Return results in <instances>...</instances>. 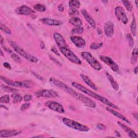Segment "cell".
<instances>
[{"mask_svg":"<svg viewBox=\"0 0 138 138\" xmlns=\"http://www.w3.org/2000/svg\"><path fill=\"white\" fill-rule=\"evenodd\" d=\"M35 96L38 98H56L59 96L58 93L57 92L54 91L52 90H41L36 91L35 93Z\"/></svg>","mask_w":138,"mask_h":138,"instance_id":"cell-8","label":"cell"},{"mask_svg":"<svg viewBox=\"0 0 138 138\" xmlns=\"http://www.w3.org/2000/svg\"><path fill=\"white\" fill-rule=\"evenodd\" d=\"M138 72V67H136L134 69V72L135 73V74H137Z\"/></svg>","mask_w":138,"mask_h":138,"instance_id":"cell-46","label":"cell"},{"mask_svg":"<svg viewBox=\"0 0 138 138\" xmlns=\"http://www.w3.org/2000/svg\"><path fill=\"white\" fill-rule=\"evenodd\" d=\"M59 50L64 56L72 63L78 64V65H80L81 64V60L73 53V52H72L67 47L60 48Z\"/></svg>","mask_w":138,"mask_h":138,"instance_id":"cell-7","label":"cell"},{"mask_svg":"<svg viewBox=\"0 0 138 138\" xmlns=\"http://www.w3.org/2000/svg\"><path fill=\"white\" fill-rule=\"evenodd\" d=\"M3 38L2 37V36H1V44H3Z\"/></svg>","mask_w":138,"mask_h":138,"instance_id":"cell-50","label":"cell"},{"mask_svg":"<svg viewBox=\"0 0 138 138\" xmlns=\"http://www.w3.org/2000/svg\"><path fill=\"white\" fill-rule=\"evenodd\" d=\"M3 66L4 68H5L6 69H7L8 70H11L12 69V67H11L10 65L7 62H5L3 63Z\"/></svg>","mask_w":138,"mask_h":138,"instance_id":"cell-43","label":"cell"},{"mask_svg":"<svg viewBox=\"0 0 138 138\" xmlns=\"http://www.w3.org/2000/svg\"><path fill=\"white\" fill-rule=\"evenodd\" d=\"M126 38L127 39L128 43H129V45L131 48H132L134 45V40L133 39L132 35L130 34H127L126 36Z\"/></svg>","mask_w":138,"mask_h":138,"instance_id":"cell-35","label":"cell"},{"mask_svg":"<svg viewBox=\"0 0 138 138\" xmlns=\"http://www.w3.org/2000/svg\"><path fill=\"white\" fill-rule=\"evenodd\" d=\"M10 102V97L8 95H5L2 96L0 98V103H4L7 104Z\"/></svg>","mask_w":138,"mask_h":138,"instance_id":"cell-33","label":"cell"},{"mask_svg":"<svg viewBox=\"0 0 138 138\" xmlns=\"http://www.w3.org/2000/svg\"><path fill=\"white\" fill-rule=\"evenodd\" d=\"M1 108H2V107H3V108H4V109H8V108H7V107H6V106H3L2 104H1Z\"/></svg>","mask_w":138,"mask_h":138,"instance_id":"cell-49","label":"cell"},{"mask_svg":"<svg viewBox=\"0 0 138 138\" xmlns=\"http://www.w3.org/2000/svg\"><path fill=\"white\" fill-rule=\"evenodd\" d=\"M97 127L98 129H99L100 130L104 131V130H106V126L103 124H98L97 125Z\"/></svg>","mask_w":138,"mask_h":138,"instance_id":"cell-40","label":"cell"},{"mask_svg":"<svg viewBox=\"0 0 138 138\" xmlns=\"http://www.w3.org/2000/svg\"><path fill=\"white\" fill-rule=\"evenodd\" d=\"M137 49L136 48H135L132 53V57H131V64L134 65L136 64L137 61V57H138V53H137Z\"/></svg>","mask_w":138,"mask_h":138,"instance_id":"cell-25","label":"cell"},{"mask_svg":"<svg viewBox=\"0 0 138 138\" xmlns=\"http://www.w3.org/2000/svg\"><path fill=\"white\" fill-rule=\"evenodd\" d=\"M100 59L102 62L105 63L113 71L118 72L119 71V68L118 65L110 57L106 56H100Z\"/></svg>","mask_w":138,"mask_h":138,"instance_id":"cell-11","label":"cell"},{"mask_svg":"<svg viewBox=\"0 0 138 138\" xmlns=\"http://www.w3.org/2000/svg\"><path fill=\"white\" fill-rule=\"evenodd\" d=\"M82 57L90 64V66L97 71H100L102 69L101 64L89 52L84 51L81 54Z\"/></svg>","mask_w":138,"mask_h":138,"instance_id":"cell-6","label":"cell"},{"mask_svg":"<svg viewBox=\"0 0 138 138\" xmlns=\"http://www.w3.org/2000/svg\"><path fill=\"white\" fill-rule=\"evenodd\" d=\"M9 43H10V45L13 48L14 50L17 53L19 54L20 56L24 58L25 59H27L31 62L32 63H37L38 62V59L36 57L31 55L30 54L26 52L25 50H24L23 49H22L20 46H18L15 42L13 41H9Z\"/></svg>","mask_w":138,"mask_h":138,"instance_id":"cell-5","label":"cell"},{"mask_svg":"<svg viewBox=\"0 0 138 138\" xmlns=\"http://www.w3.org/2000/svg\"><path fill=\"white\" fill-rule=\"evenodd\" d=\"M82 15H83L85 20L87 22V23L93 27L95 28L96 26V23L95 21L93 19L92 17L89 14V13L85 10V9H82L81 11Z\"/></svg>","mask_w":138,"mask_h":138,"instance_id":"cell-20","label":"cell"},{"mask_svg":"<svg viewBox=\"0 0 138 138\" xmlns=\"http://www.w3.org/2000/svg\"><path fill=\"white\" fill-rule=\"evenodd\" d=\"M30 104L29 103H24V104H23L22 105V106L21 107V110L22 111H25V110H26L27 109H28V108L30 107Z\"/></svg>","mask_w":138,"mask_h":138,"instance_id":"cell-37","label":"cell"},{"mask_svg":"<svg viewBox=\"0 0 138 138\" xmlns=\"http://www.w3.org/2000/svg\"><path fill=\"white\" fill-rule=\"evenodd\" d=\"M15 12L18 15L25 16H30L35 13L31 8L25 5L17 8L15 10Z\"/></svg>","mask_w":138,"mask_h":138,"instance_id":"cell-12","label":"cell"},{"mask_svg":"<svg viewBox=\"0 0 138 138\" xmlns=\"http://www.w3.org/2000/svg\"><path fill=\"white\" fill-rule=\"evenodd\" d=\"M2 90L8 93H16V92L18 91V90L17 89H15L13 87H12L10 86H4V85H2Z\"/></svg>","mask_w":138,"mask_h":138,"instance_id":"cell-27","label":"cell"},{"mask_svg":"<svg viewBox=\"0 0 138 138\" xmlns=\"http://www.w3.org/2000/svg\"><path fill=\"white\" fill-rule=\"evenodd\" d=\"M131 31L133 36H136V21H135V18L134 16L133 18V20L132 22V23L131 24Z\"/></svg>","mask_w":138,"mask_h":138,"instance_id":"cell-26","label":"cell"},{"mask_svg":"<svg viewBox=\"0 0 138 138\" xmlns=\"http://www.w3.org/2000/svg\"><path fill=\"white\" fill-rule=\"evenodd\" d=\"M122 2L128 12H132L133 10V5L130 1H123Z\"/></svg>","mask_w":138,"mask_h":138,"instance_id":"cell-32","label":"cell"},{"mask_svg":"<svg viewBox=\"0 0 138 138\" xmlns=\"http://www.w3.org/2000/svg\"><path fill=\"white\" fill-rule=\"evenodd\" d=\"M84 32V28L82 26L75 27L72 30V33L73 34H81Z\"/></svg>","mask_w":138,"mask_h":138,"instance_id":"cell-30","label":"cell"},{"mask_svg":"<svg viewBox=\"0 0 138 138\" xmlns=\"http://www.w3.org/2000/svg\"><path fill=\"white\" fill-rule=\"evenodd\" d=\"M118 124L119 126L122 127V129L128 134V136H129L130 137L134 138L137 137L136 133L133 130H132L131 128L128 127V126H127L126 125H125V124H123L121 122H118Z\"/></svg>","mask_w":138,"mask_h":138,"instance_id":"cell-19","label":"cell"},{"mask_svg":"<svg viewBox=\"0 0 138 138\" xmlns=\"http://www.w3.org/2000/svg\"><path fill=\"white\" fill-rule=\"evenodd\" d=\"M69 23L76 27L82 26V23L81 20L77 17H72L69 20Z\"/></svg>","mask_w":138,"mask_h":138,"instance_id":"cell-23","label":"cell"},{"mask_svg":"<svg viewBox=\"0 0 138 138\" xmlns=\"http://www.w3.org/2000/svg\"><path fill=\"white\" fill-rule=\"evenodd\" d=\"M69 5L70 11L77 10L80 6V3L79 1H76V0H71L69 2Z\"/></svg>","mask_w":138,"mask_h":138,"instance_id":"cell-24","label":"cell"},{"mask_svg":"<svg viewBox=\"0 0 138 138\" xmlns=\"http://www.w3.org/2000/svg\"><path fill=\"white\" fill-rule=\"evenodd\" d=\"M58 9L59 12H63L64 10V8L62 4H60L58 7Z\"/></svg>","mask_w":138,"mask_h":138,"instance_id":"cell-44","label":"cell"},{"mask_svg":"<svg viewBox=\"0 0 138 138\" xmlns=\"http://www.w3.org/2000/svg\"><path fill=\"white\" fill-rule=\"evenodd\" d=\"M70 15L71 16H73V17H75V16H77L79 15V12L77 10H72L70 12Z\"/></svg>","mask_w":138,"mask_h":138,"instance_id":"cell-41","label":"cell"},{"mask_svg":"<svg viewBox=\"0 0 138 138\" xmlns=\"http://www.w3.org/2000/svg\"><path fill=\"white\" fill-rule=\"evenodd\" d=\"M21 133L18 130H1L0 131V137H9L15 136Z\"/></svg>","mask_w":138,"mask_h":138,"instance_id":"cell-15","label":"cell"},{"mask_svg":"<svg viewBox=\"0 0 138 138\" xmlns=\"http://www.w3.org/2000/svg\"><path fill=\"white\" fill-rule=\"evenodd\" d=\"M49 57H50V59H51L53 62H54L55 64H56V65H59V66H62V63H61L59 60H58L57 59H56L55 58H54V57H52V56H50Z\"/></svg>","mask_w":138,"mask_h":138,"instance_id":"cell-38","label":"cell"},{"mask_svg":"<svg viewBox=\"0 0 138 138\" xmlns=\"http://www.w3.org/2000/svg\"><path fill=\"white\" fill-rule=\"evenodd\" d=\"M49 81L51 84L55 85L58 88L63 90L64 91L66 92L67 93L70 95L72 97L75 98L77 100L80 101L81 102H82L87 107L92 108H95L96 107V104L94 101L85 96L84 95H82L78 92H77L75 90L71 88L65 84H64L62 81L53 78H50Z\"/></svg>","mask_w":138,"mask_h":138,"instance_id":"cell-1","label":"cell"},{"mask_svg":"<svg viewBox=\"0 0 138 138\" xmlns=\"http://www.w3.org/2000/svg\"><path fill=\"white\" fill-rule=\"evenodd\" d=\"M51 51L55 54H56L57 56H60V53L58 51V50L56 49V48H54V47H52V49H51Z\"/></svg>","mask_w":138,"mask_h":138,"instance_id":"cell-42","label":"cell"},{"mask_svg":"<svg viewBox=\"0 0 138 138\" xmlns=\"http://www.w3.org/2000/svg\"><path fill=\"white\" fill-rule=\"evenodd\" d=\"M114 12L115 15L119 21H120L124 24H126L128 22V20L125 10L123 7L120 6L117 7L115 8Z\"/></svg>","mask_w":138,"mask_h":138,"instance_id":"cell-9","label":"cell"},{"mask_svg":"<svg viewBox=\"0 0 138 138\" xmlns=\"http://www.w3.org/2000/svg\"><path fill=\"white\" fill-rule=\"evenodd\" d=\"M23 99L25 102H29L32 99V96L30 95H25L23 97Z\"/></svg>","mask_w":138,"mask_h":138,"instance_id":"cell-39","label":"cell"},{"mask_svg":"<svg viewBox=\"0 0 138 138\" xmlns=\"http://www.w3.org/2000/svg\"><path fill=\"white\" fill-rule=\"evenodd\" d=\"M106 109L107 111H108L110 113L112 114L113 115L115 116L116 117L118 118L119 119H121V120H122L123 121L125 122L126 123H127L128 124H131V123L128 120L127 118L125 117V116H124V115H123L122 114H121L120 113L117 112L116 111H115V110H114L112 108L109 107H106Z\"/></svg>","mask_w":138,"mask_h":138,"instance_id":"cell-18","label":"cell"},{"mask_svg":"<svg viewBox=\"0 0 138 138\" xmlns=\"http://www.w3.org/2000/svg\"><path fill=\"white\" fill-rule=\"evenodd\" d=\"M33 73V74L37 77V78L38 79H42V80H43V77H42L41 76H40V75H38V74H37V73H35V72H32Z\"/></svg>","mask_w":138,"mask_h":138,"instance_id":"cell-45","label":"cell"},{"mask_svg":"<svg viewBox=\"0 0 138 138\" xmlns=\"http://www.w3.org/2000/svg\"><path fill=\"white\" fill-rule=\"evenodd\" d=\"M34 137H43V135H38V136H35Z\"/></svg>","mask_w":138,"mask_h":138,"instance_id":"cell-51","label":"cell"},{"mask_svg":"<svg viewBox=\"0 0 138 138\" xmlns=\"http://www.w3.org/2000/svg\"><path fill=\"white\" fill-rule=\"evenodd\" d=\"M40 21L44 24L51 26H60L63 24V22L60 21L48 18H41L40 19Z\"/></svg>","mask_w":138,"mask_h":138,"instance_id":"cell-17","label":"cell"},{"mask_svg":"<svg viewBox=\"0 0 138 138\" xmlns=\"http://www.w3.org/2000/svg\"><path fill=\"white\" fill-rule=\"evenodd\" d=\"M104 32L106 36L111 37L114 34V24L111 22H107L104 25Z\"/></svg>","mask_w":138,"mask_h":138,"instance_id":"cell-16","label":"cell"},{"mask_svg":"<svg viewBox=\"0 0 138 138\" xmlns=\"http://www.w3.org/2000/svg\"><path fill=\"white\" fill-rule=\"evenodd\" d=\"M53 38L56 42L58 47L60 48L67 47V45L65 39L58 32H54L53 34Z\"/></svg>","mask_w":138,"mask_h":138,"instance_id":"cell-14","label":"cell"},{"mask_svg":"<svg viewBox=\"0 0 138 138\" xmlns=\"http://www.w3.org/2000/svg\"><path fill=\"white\" fill-rule=\"evenodd\" d=\"M80 77L81 79L85 82V83L87 84L89 86H90L91 88H92L94 90H97L98 89L96 84L90 79V78L88 76L81 74L80 75Z\"/></svg>","mask_w":138,"mask_h":138,"instance_id":"cell-21","label":"cell"},{"mask_svg":"<svg viewBox=\"0 0 138 138\" xmlns=\"http://www.w3.org/2000/svg\"><path fill=\"white\" fill-rule=\"evenodd\" d=\"M12 97H13L14 98L13 103L14 104H17V103H20L21 102H22V100L23 99V97L19 94L14 93L12 95Z\"/></svg>","mask_w":138,"mask_h":138,"instance_id":"cell-29","label":"cell"},{"mask_svg":"<svg viewBox=\"0 0 138 138\" xmlns=\"http://www.w3.org/2000/svg\"><path fill=\"white\" fill-rule=\"evenodd\" d=\"M35 10L40 12H44L46 10V7L42 4H36L34 6Z\"/></svg>","mask_w":138,"mask_h":138,"instance_id":"cell-28","label":"cell"},{"mask_svg":"<svg viewBox=\"0 0 138 138\" xmlns=\"http://www.w3.org/2000/svg\"><path fill=\"white\" fill-rule=\"evenodd\" d=\"M11 57L17 63H21V60L20 57L17 55L16 53H12L11 54Z\"/></svg>","mask_w":138,"mask_h":138,"instance_id":"cell-36","label":"cell"},{"mask_svg":"<svg viewBox=\"0 0 138 138\" xmlns=\"http://www.w3.org/2000/svg\"><path fill=\"white\" fill-rule=\"evenodd\" d=\"M103 45V43H93L90 45V49H93V50H97L99 49L102 47Z\"/></svg>","mask_w":138,"mask_h":138,"instance_id":"cell-34","label":"cell"},{"mask_svg":"<svg viewBox=\"0 0 138 138\" xmlns=\"http://www.w3.org/2000/svg\"><path fill=\"white\" fill-rule=\"evenodd\" d=\"M1 54H2V56H3V52H2V51L1 50Z\"/></svg>","mask_w":138,"mask_h":138,"instance_id":"cell-52","label":"cell"},{"mask_svg":"<svg viewBox=\"0 0 138 138\" xmlns=\"http://www.w3.org/2000/svg\"><path fill=\"white\" fill-rule=\"evenodd\" d=\"M71 42L78 48H84L85 47L86 42L83 38L78 36H73L70 37Z\"/></svg>","mask_w":138,"mask_h":138,"instance_id":"cell-13","label":"cell"},{"mask_svg":"<svg viewBox=\"0 0 138 138\" xmlns=\"http://www.w3.org/2000/svg\"><path fill=\"white\" fill-rule=\"evenodd\" d=\"M72 85L74 87H75L76 89H77V90L81 91L82 92H83L84 93H85L87 95H89V96H91V97H92V98L100 101V102H101L102 103H104V104L110 107H111L112 108H115V109H119V107L117 105H115L114 104H113L111 102H110V101L108 99H107V98L96 93L95 92H94L91 91L90 90L88 89L87 88L85 87V86L80 85V84L77 83V82H72Z\"/></svg>","mask_w":138,"mask_h":138,"instance_id":"cell-2","label":"cell"},{"mask_svg":"<svg viewBox=\"0 0 138 138\" xmlns=\"http://www.w3.org/2000/svg\"><path fill=\"white\" fill-rule=\"evenodd\" d=\"M41 46H42V47H41V48L42 49H44V43H43L42 42H41Z\"/></svg>","mask_w":138,"mask_h":138,"instance_id":"cell-48","label":"cell"},{"mask_svg":"<svg viewBox=\"0 0 138 138\" xmlns=\"http://www.w3.org/2000/svg\"><path fill=\"white\" fill-rule=\"evenodd\" d=\"M106 75L108 78V79L109 80L110 83H111L112 87L117 91H118L119 89V84H118V82L114 80V79L113 78V77L109 74V73L106 72Z\"/></svg>","mask_w":138,"mask_h":138,"instance_id":"cell-22","label":"cell"},{"mask_svg":"<svg viewBox=\"0 0 138 138\" xmlns=\"http://www.w3.org/2000/svg\"><path fill=\"white\" fill-rule=\"evenodd\" d=\"M1 79L3 81L5 84L9 86H15L18 87H22L25 89H30L33 87L34 84L31 81L25 80V81H14L9 79L6 77L1 76Z\"/></svg>","mask_w":138,"mask_h":138,"instance_id":"cell-3","label":"cell"},{"mask_svg":"<svg viewBox=\"0 0 138 138\" xmlns=\"http://www.w3.org/2000/svg\"><path fill=\"white\" fill-rule=\"evenodd\" d=\"M45 104L50 109L54 112L59 113H64L65 112L63 106L59 103L54 102V101H47L45 102Z\"/></svg>","mask_w":138,"mask_h":138,"instance_id":"cell-10","label":"cell"},{"mask_svg":"<svg viewBox=\"0 0 138 138\" xmlns=\"http://www.w3.org/2000/svg\"><path fill=\"white\" fill-rule=\"evenodd\" d=\"M0 28H1V30L5 32V34H8V35H11L12 34V31H11V30L9 28V27L6 26L5 25L2 24V23H1L0 24Z\"/></svg>","mask_w":138,"mask_h":138,"instance_id":"cell-31","label":"cell"},{"mask_svg":"<svg viewBox=\"0 0 138 138\" xmlns=\"http://www.w3.org/2000/svg\"><path fill=\"white\" fill-rule=\"evenodd\" d=\"M133 116H134V117L136 119V120H137V113H134V114H133Z\"/></svg>","mask_w":138,"mask_h":138,"instance_id":"cell-47","label":"cell"},{"mask_svg":"<svg viewBox=\"0 0 138 138\" xmlns=\"http://www.w3.org/2000/svg\"><path fill=\"white\" fill-rule=\"evenodd\" d=\"M62 121L64 125H66L67 127L72 128L73 130L85 132H88L90 130V128L87 126L83 124H81L79 123L72 120V119L64 118Z\"/></svg>","mask_w":138,"mask_h":138,"instance_id":"cell-4","label":"cell"}]
</instances>
